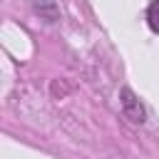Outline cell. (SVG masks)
<instances>
[{
	"mask_svg": "<svg viewBox=\"0 0 159 159\" xmlns=\"http://www.w3.org/2000/svg\"><path fill=\"white\" fill-rule=\"evenodd\" d=\"M147 20H149V27L154 32H159V0H154L147 10Z\"/></svg>",
	"mask_w": 159,
	"mask_h": 159,
	"instance_id": "7a4b0ae2",
	"label": "cell"
},
{
	"mask_svg": "<svg viewBox=\"0 0 159 159\" xmlns=\"http://www.w3.org/2000/svg\"><path fill=\"white\" fill-rule=\"evenodd\" d=\"M124 109L129 112V117H132L134 122H142L144 112H142V107L134 102V97H132V92H129V89H124Z\"/></svg>",
	"mask_w": 159,
	"mask_h": 159,
	"instance_id": "6da1fadb",
	"label": "cell"
}]
</instances>
